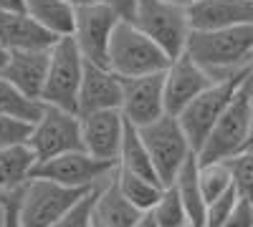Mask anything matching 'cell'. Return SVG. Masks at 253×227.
Listing matches in <instances>:
<instances>
[{"label": "cell", "mask_w": 253, "mask_h": 227, "mask_svg": "<svg viewBox=\"0 0 253 227\" xmlns=\"http://www.w3.org/2000/svg\"><path fill=\"white\" fill-rule=\"evenodd\" d=\"M253 51V23L218 31H190L185 53L200 64L213 81L248 68Z\"/></svg>", "instance_id": "obj_1"}, {"label": "cell", "mask_w": 253, "mask_h": 227, "mask_svg": "<svg viewBox=\"0 0 253 227\" xmlns=\"http://www.w3.org/2000/svg\"><path fill=\"white\" fill-rule=\"evenodd\" d=\"M251 106H253V71L246 76L236 96L220 114V119L213 124L210 134L205 136L203 147L195 152L198 164L208 162H225L243 152L246 139H248V127H251Z\"/></svg>", "instance_id": "obj_2"}, {"label": "cell", "mask_w": 253, "mask_h": 227, "mask_svg": "<svg viewBox=\"0 0 253 227\" xmlns=\"http://www.w3.org/2000/svg\"><path fill=\"white\" fill-rule=\"evenodd\" d=\"M230 177H233V187L238 197H246L253 202V149H243L236 157L225 159Z\"/></svg>", "instance_id": "obj_28"}, {"label": "cell", "mask_w": 253, "mask_h": 227, "mask_svg": "<svg viewBox=\"0 0 253 227\" xmlns=\"http://www.w3.org/2000/svg\"><path fill=\"white\" fill-rule=\"evenodd\" d=\"M251 73V68H243L233 76H225L213 81L208 89H203L190 104L177 114V121L190 141L193 152H198L203 147L205 136L210 134L213 124L220 119V114L225 111V106L230 104V98L236 96V91L241 89V84L246 81V76Z\"/></svg>", "instance_id": "obj_4"}, {"label": "cell", "mask_w": 253, "mask_h": 227, "mask_svg": "<svg viewBox=\"0 0 253 227\" xmlns=\"http://www.w3.org/2000/svg\"><path fill=\"white\" fill-rule=\"evenodd\" d=\"M142 212L126 199L117 184V169L94 187V222L104 227H132Z\"/></svg>", "instance_id": "obj_19"}, {"label": "cell", "mask_w": 253, "mask_h": 227, "mask_svg": "<svg viewBox=\"0 0 253 227\" xmlns=\"http://www.w3.org/2000/svg\"><path fill=\"white\" fill-rule=\"evenodd\" d=\"M119 20L122 18L109 5L99 3V0H91V3L76 8L71 38H74L79 53L84 56V61L107 66L109 40H112V33H114Z\"/></svg>", "instance_id": "obj_11"}, {"label": "cell", "mask_w": 253, "mask_h": 227, "mask_svg": "<svg viewBox=\"0 0 253 227\" xmlns=\"http://www.w3.org/2000/svg\"><path fill=\"white\" fill-rule=\"evenodd\" d=\"M91 227H104V225H99V222H94V225H91Z\"/></svg>", "instance_id": "obj_41"}, {"label": "cell", "mask_w": 253, "mask_h": 227, "mask_svg": "<svg viewBox=\"0 0 253 227\" xmlns=\"http://www.w3.org/2000/svg\"><path fill=\"white\" fill-rule=\"evenodd\" d=\"M170 58L167 53L155 43L152 38H147L132 20H119L112 40H109V53H107V66L122 76H144V73H157L165 71Z\"/></svg>", "instance_id": "obj_3"}, {"label": "cell", "mask_w": 253, "mask_h": 227, "mask_svg": "<svg viewBox=\"0 0 253 227\" xmlns=\"http://www.w3.org/2000/svg\"><path fill=\"white\" fill-rule=\"evenodd\" d=\"M66 3H71L74 8H79V5H86V3H91V0H66Z\"/></svg>", "instance_id": "obj_37"}, {"label": "cell", "mask_w": 253, "mask_h": 227, "mask_svg": "<svg viewBox=\"0 0 253 227\" xmlns=\"http://www.w3.org/2000/svg\"><path fill=\"white\" fill-rule=\"evenodd\" d=\"M167 3H177V5H190L193 0H167Z\"/></svg>", "instance_id": "obj_38"}, {"label": "cell", "mask_w": 253, "mask_h": 227, "mask_svg": "<svg viewBox=\"0 0 253 227\" xmlns=\"http://www.w3.org/2000/svg\"><path fill=\"white\" fill-rule=\"evenodd\" d=\"M41 111H43V101L26 96L18 86H13L8 78L0 76V114L33 124L41 116Z\"/></svg>", "instance_id": "obj_25"}, {"label": "cell", "mask_w": 253, "mask_h": 227, "mask_svg": "<svg viewBox=\"0 0 253 227\" xmlns=\"http://www.w3.org/2000/svg\"><path fill=\"white\" fill-rule=\"evenodd\" d=\"M94 225V190L79 197L51 227H91Z\"/></svg>", "instance_id": "obj_29"}, {"label": "cell", "mask_w": 253, "mask_h": 227, "mask_svg": "<svg viewBox=\"0 0 253 227\" xmlns=\"http://www.w3.org/2000/svg\"><path fill=\"white\" fill-rule=\"evenodd\" d=\"M26 13L56 38H66L74 33L76 8L66 0H26Z\"/></svg>", "instance_id": "obj_22"}, {"label": "cell", "mask_w": 253, "mask_h": 227, "mask_svg": "<svg viewBox=\"0 0 253 227\" xmlns=\"http://www.w3.org/2000/svg\"><path fill=\"white\" fill-rule=\"evenodd\" d=\"M28 147L33 149L38 162L51 159L63 152H71V149H84L79 114L43 104V111L33 121Z\"/></svg>", "instance_id": "obj_10"}, {"label": "cell", "mask_w": 253, "mask_h": 227, "mask_svg": "<svg viewBox=\"0 0 253 227\" xmlns=\"http://www.w3.org/2000/svg\"><path fill=\"white\" fill-rule=\"evenodd\" d=\"M119 111L134 127H144V124L155 121L157 116L167 114L165 111V71L122 78Z\"/></svg>", "instance_id": "obj_12"}, {"label": "cell", "mask_w": 253, "mask_h": 227, "mask_svg": "<svg viewBox=\"0 0 253 227\" xmlns=\"http://www.w3.org/2000/svg\"><path fill=\"white\" fill-rule=\"evenodd\" d=\"M210 84H213L210 73L200 64H195L185 51L170 58V64L165 68V111L177 116Z\"/></svg>", "instance_id": "obj_13"}, {"label": "cell", "mask_w": 253, "mask_h": 227, "mask_svg": "<svg viewBox=\"0 0 253 227\" xmlns=\"http://www.w3.org/2000/svg\"><path fill=\"white\" fill-rule=\"evenodd\" d=\"M3 199H5V192H0V207H3Z\"/></svg>", "instance_id": "obj_40"}, {"label": "cell", "mask_w": 253, "mask_h": 227, "mask_svg": "<svg viewBox=\"0 0 253 227\" xmlns=\"http://www.w3.org/2000/svg\"><path fill=\"white\" fill-rule=\"evenodd\" d=\"M8 56H10V51L0 43V71H3V66H5V61H8Z\"/></svg>", "instance_id": "obj_36"}, {"label": "cell", "mask_w": 253, "mask_h": 227, "mask_svg": "<svg viewBox=\"0 0 253 227\" xmlns=\"http://www.w3.org/2000/svg\"><path fill=\"white\" fill-rule=\"evenodd\" d=\"M53 48V46H51ZM51 48H31V51H10L8 61L0 76L8 78L13 86H18L26 96L38 98L43 94L46 73H48V58Z\"/></svg>", "instance_id": "obj_17"}, {"label": "cell", "mask_w": 253, "mask_h": 227, "mask_svg": "<svg viewBox=\"0 0 253 227\" xmlns=\"http://www.w3.org/2000/svg\"><path fill=\"white\" fill-rule=\"evenodd\" d=\"M132 23L167 53V58H175L185 51L190 23L185 5L167 3V0H134Z\"/></svg>", "instance_id": "obj_6"}, {"label": "cell", "mask_w": 253, "mask_h": 227, "mask_svg": "<svg viewBox=\"0 0 253 227\" xmlns=\"http://www.w3.org/2000/svg\"><path fill=\"white\" fill-rule=\"evenodd\" d=\"M172 184H175V190L182 199V207H185L190 227H205L208 202H205V197L200 192V184H198V159H195V154L182 164V169L177 172Z\"/></svg>", "instance_id": "obj_20"}, {"label": "cell", "mask_w": 253, "mask_h": 227, "mask_svg": "<svg viewBox=\"0 0 253 227\" xmlns=\"http://www.w3.org/2000/svg\"><path fill=\"white\" fill-rule=\"evenodd\" d=\"M56 35L33 20L26 10H0V43L8 51H31L51 48Z\"/></svg>", "instance_id": "obj_18"}, {"label": "cell", "mask_w": 253, "mask_h": 227, "mask_svg": "<svg viewBox=\"0 0 253 227\" xmlns=\"http://www.w3.org/2000/svg\"><path fill=\"white\" fill-rule=\"evenodd\" d=\"M81 119V144L84 152L96 159L117 162L122 136H124V116L119 109H101L84 114Z\"/></svg>", "instance_id": "obj_14"}, {"label": "cell", "mask_w": 253, "mask_h": 227, "mask_svg": "<svg viewBox=\"0 0 253 227\" xmlns=\"http://www.w3.org/2000/svg\"><path fill=\"white\" fill-rule=\"evenodd\" d=\"M137 129H139V136L147 147V154L152 159L157 179L165 187L172 184L177 172L182 169V164L195 154L187 136H185V131H182V127H180L177 116L162 114L155 121L144 124V127H137Z\"/></svg>", "instance_id": "obj_5"}, {"label": "cell", "mask_w": 253, "mask_h": 227, "mask_svg": "<svg viewBox=\"0 0 253 227\" xmlns=\"http://www.w3.org/2000/svg\"><path fill=\"white\" fill-rule=\"evenodd\" d=\"M117 169V162H104L84 149H71L51 159L36 162L31 177L56 182L71 190H94Z\"/></svg>", "instance_id": "obj_9"}, {"label": "cell", "mask_w": 253, "mask_h": 227, "mask_svg": "<svg viewBox=\"0 0 253 227\" xmlns=\"http://www.w3.org/2000/svg\"><path fill=\"white\" fill-rule=\"evenodd\" d=\"M117 184L122 195L129 199L139 212H147L155 207V202L160 199L165 184H160L157 179H150V177H142V174H134V172H126V169H119L117 167Z\"/></svg>", "instance_id": "obj_24"}, {"label": "cell", "mask_w": 253, "mask_h": 227, "mask_svg": "<svg viewBox=\"0 0 253 227\" xmlns=\"http://www.w3.org/2000/svg\"><path fill=\"white\" fill-rule=\"evenodd\" d=\"M122 106V76H117L109 66H99L84 61V78L76 98V114H91L101 109Z\"/></svg>", "instance_id": "obj_15"}, {"label": "cell", "mask_w": 253, "mask_h": 227, "mask_svg": "<svg viewBox=\"0 0 253 227\" xmlns=\"http://www.w3.org/2000/svg\"><path fill=\"white\" fill-rule=\"evenodd\" d=\"M190 31H218L253 23V0H193L185 5Z\"/></svg>", "instance_id": "obj_16"}, {"label": "cell", "mask_w": 253, "mask_h": 227, "mask_svg": "<svg viewBox=\"0 0 253 227\" xmlns=\"http://www.w3.org/2000/svg\"><path fill=\"white\" fill-rule=\"evenodd\" d=\"M18 190L5 192L3 207H0V227H20V220H18Z\"/></svg>", "instance_id": "obj_32"}, {"label": "cell", "mask_w": 253, "mask_h": 227, "mask_svg": "<svg viewBox=\"0 0 253 227\" xmlns=\"http://www.w3.org/2000/svg\"><path fill=\"white\" fill-rule=\"evenodd\" d=\"M31 129H33L31 121L0 114V149L13 147V144H26L28 136H31Z\"/></svg>", "instance_id": "obj_30"}, {"label": "cell", "mask_w": 253, "mask_h": 227, "mask_svg": "<svg viewBox=\"0 0 253 227\" xmlns=\"http://www.w3.org/2000/svg\"><path fill=\"white\" fill-rule=\"evenodd\" d=\"M132 227H160V225H157L155 215H152L150 210H147V212H142V215L134 220V225H132Z\"/></svg>", "instance_id": "obj_34"}, {"label": "cell", "mask_w": 253, "mask_h": 227, "mask_svg": "<svg viewBox=\"0 0 253 227\" xmlns=\"http://www.w3.org/2000/svg\"><path fill=\"white\" fill-rule=\"evenodd\" d=\"M81 78H84V56L79 53L74 38H58L51 58H48V73H46V84L41 101L48 106H58L66 111H76V98L81 89Z\"/></svg>", "instance_id": "obj_7"}, {"label": "cell", "mask_w": 253, "mask_h": 227, "mask_svg": "<svg viewBox=\"0 0 253 227\" xmlns=\"http://www.w3.org/2000/svg\"><path fill=\"white\" fill-rule=\"evenodd\" d=\"M117 167L126 169V172H134V174H142V177H150V179H157L152 159L147 154V147L139 136V129L126 119H124V136H122V147H119V157H117Z\"/></svg>", "instance_id": "obj_23"}, {"label": "cell", "mask_w": 253, "mask_h": 227, "mask_svg": "<svg viewBox=\"0 0 253 227\" xmlns=\"http://www.w3.org/2000/svg\"><path fill=\"white\" fill-rule=\"evenodd\" d=\"M36 154L26 144H13V147L0 149V192H13L31 179L36 167Z\"/></svg>", "instance_id": "obj_21"}, {"label": "cell", "mask_w": 253, "mask_h": 227, "mask_svg": "<svg viewBox=\"0 0 253 227\" xmlns=\"http://www.w3.org/2000/svg\"><path fill=\"white\" fill-rule=\"evenodd\" d=\"M89 190L61 187L56 182L31 177L18 190V220L20 227H51L71 204Z\"/></svg>", "instance_id": "obj_8"}, {"label": "cell", "mask_w": 253, "mask_h": 227, "mask_svg": "<svg viewBox=\"0 0 253 227\" xmlns=\"http://www.w3.org/2000/svg\"><path fill=\"white\" fill-rule=\"evenodd\" d=\"M248 68L253 71V51H251V58H248Z\"/></svg>", "instance_id": "obj_39"}, {"label": "cell", "mask_w": 253, "mask_h": 227, "mask_svg": "<svg viewBox=\"0 0 253 227\" xmlns=\"http://www.w3.org/2000/svg\"><path fill=\"white\" fill-rule=\"evenodd\" d=\"M99 3L109 5L119 18L124 20H132V13H134V0H99Z\"/></svg>", "instance_id": "obj_33"}, {"label": "cell", "mask_w": 253, "mask_h": 227, "mask_svg": "<svg viewBox=\"0 0 253 227\" xmlns=\"http://www.w3.org/2000/svg\"><path fill=\"white\" fill-rule=\"evenodd\" d=\"M185 227H190V225H185Z\"/></svg>", "instance_id": "obj_42"}, {"label": "cell", "mask_w": 253, "mask_h": 227, "mask_svg": "<svg viewBox=\"0 0 253 227\" xmlns=\"http://www.w3.org/2000/svg\"><path fill=\"white\" fill-rule=\"evenodd\" d=\"M223 227H253V202L246 197H238Z\"/></svg>", "instance_id": "obj_31"}, {"label": "cell", "mask_w": 253, "mask_h": 227, "mask_svg": "<svg viewBox=\"0 0 253 227\" xmlns=\"http://www.w3.org/2000/svg\"><path fill=\"white\" fill-rule=\"evenodd\" d=\"M198 184L205 202H213L233 187V177H230L225 162H208V164H198Z\"/></svg>", "instance_id": "obj_26"}, {"label": "cell", "mask_w": 253, "mask_h": 227, "mask_svg": "<svg viewBox=\"0 0 253 227\" xmlns=\"http://www.w3.org/2000/svg\"><path fill=\"white\" fill-rule=\"evenodd\" d=\"M0 10H26V0H0Z\"/></svg>", "instance_id": "obj_35"}, {"label": "cell", "mask_w": 253, "mask_h": 227, "mask_svg": "<svg viewBox=\"0 0 253 227\" xmlns=\"http://www.w3.org/2000/svg\"><path fill=\"white\" fill-rule=\"evenodd\" d=\"M157 220L160 227H185L190 225L187 222V215H185V207H182V199L175 190V184H167L162 190L160 199L155 202V207L150 210Z\"/></svg>", "instance_id": "obj_27"}]
</instances>
